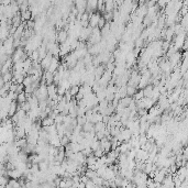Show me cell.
Instances as JSON below:
<instances>
[{"mask_svg":"<svg viewBox=\"0 0 188 188\" xmlns=\"http://www.w3.org/2000/svg\"><path fill=\"white\" fill-rule=\"evenodd\" d=\"M94 130H95V123L90 122V121H87L82 126V131H85V132H91Z\"/></svg>","mask_w":188,"mask_h":188,"instance_id":"11","label":"cell"},{"mask_svg":"<svg viewBox=\"0 0 188 188\" xmlns=\"http://www.w3.org/2000/svg\"><path fill=\"white\" fill-rule=\"evenodd\" d=\"M137 87H135V86L127 85V94H128V96L133 97L134 94L137 92Z\"/></svg>","mask_w":188,"mask_h":188,"instance_id":"15","label":"cell"},{"mask_svg":"<svg viewBox=\"0 0 188 188\" xmlns=\"http://www.w3.org/2000/svg\"><path fill=\"white\" fill-rule=\"evenodd\" d=\"M68 36H69V33L66 29H62V30H59L57 32V34H56V39H57V42L59 43V44L65 43V42L67 41Z\"/></svg>","mask_w":188,"mask_h":188,"instance_id":"2","label":"cell"},{"mask_svg":"<svg viewBox=\"0 0 188 188\" xmlns=\"http://www.w3.org/2000/svg\"><path fill=\"white\" fill-rule=\"evenodd\" d=\"M71 143V137H67V135H64L63 137H61V144L62 145H64V146H66L67 144Z\"/></svg>","mask_w":188,"mask_h":188,"instance_id":"22","label":"cell"},{"mask_svg":"<svg viewBox=\"0 0 188 188\" xmlns=\"http://www.w3.org/2000/svg\"><path fill=\"white\" fill-rule=\"evenodd\" d=\"M97 161H98V158H97V156L94 153L90 154V155H88V156L86 158V163H87V165L96 164Z\"/></svg>","mask_w":188,"mask_h":188,"instance_id":"12","label":"cell"},{"mask_svg":"<svg viewBox=\"0 0 188 188\" xmlns=\"http://www.w3.org/2000/svg\"><path fill=\"white\" fill-rule=\"evenodd\" d=\"M100 147L103 149L106 153L111 151V141L108 137H103V140H100Z\"/></svg>","mask_w":188,"mask_h":188,"instance_id":"5","label":"cell"},{"mask_svg":"<svg viewBox=\"0 0 188 188\" xmlns=\"http://www.w3.org/2000/svg\"><path fill=\"white\" fill-rule=\"evenodd\" d=\"M100 18H101V14L99 13L98 10L95 11V12H92V13L90 14V19H89V25L91 27H98V22H99Z\"/></svg>","mask_w":188,"mask_h":188,"instance_id":"1","label":"cell"},{"mask_svg":"<svg viewBox=\"0 0 188 188\" xmlns=\"http://www.w3.org/2000/svg\"><path fill=\"white\" fill-rule=\"evenodd\" d=\"M17 101L19 103H23L25 101H27V95L25 91H22L20 94H18V97H17Z\"/></svg>","mask_w":188,"mask_h":188,"instance_id":"14","label":"cell"},{"mask_svg":"<svg viewBox=\"0 0 188 188\" xmlns=\"http://www.w3.org/2000/svg\"><path fill=\"white\" fill-rule=\"evenodd\" d=\"M87 176H88L89 179H92V178H95L96 176H98V174H97V171H92V169H87L85 173Z\"/></svg>","mask_w":188,"mask_h":188,"instance_id":"20","label":"cell"},{"mask_svg":"<svg viewBox=\"0 0 188 188\" xmlns=\"http://www.w3.org/2000/svg\"><path fill=\"white\" fill-rule=\"evenodd\" d=\"M181 55L179 52H176V53H174V54H172L171 56H169V58H168V61L171 62L172 66H173V68H174L175 66H177L178 64H179V61H181Z\"/></svg>","mask_w":188,"mask_h":188,"instance_id":"3","label":"cell"},{"mask_svg":"<svg viewBox=\"0 0 188 188\" xmlns=\"http://www.w3.org/2000/svg\"><path fill=\"white\" fill-rule=\"evenodd\" d=\"M32 82H33V80H32V77H31L30 75H27V76H25V78H24V80H23V82H22V84H23V85L27 87V86L32 85Z\"/></svg>","mask_w":188,"mask_h":188,"instance_id":"23","label":"cell"},{"mask_svg":"<svg viewBox=\"0 0 188 188\" xmlns=\"http://www.w3.org/2000/svg\"><path fill=\"white\" fill-rule=\"evenodd\" d=\"M94 154H95V155H96V156H97L98 158H100L101 156H103V155H106L107 153L103 150V149H101V147H99V149H97L96 151H94Z\"/></svg>","mask_w":188,"mask_h":188,"instance_id":"21","label":"cell"},{"mask_svg":"<svg viewBox=\"0 0 188 188\" xmlns=\"http://www.w3.org/2000/svg\"><path fill=\"white\" fill-rule=\"evenodd\" d=\"M133 97H131V96H126V97H123L122 99H120V103H122L124 107H129L131 105V103L133 101Z\"/></svg>","mask_w":188,"mask_h":188,"instance_id":"13","label":"cell"},{"mask_svg":"<svg viewBox=\"0 0 188 188\" xmlns=\"http://www.w3.org/2000/svg\"><path fill=\"white\" fill-rule=\"evenodd\" d=\"M68 90L69 92H71V95H72L73 97H75L79 92V90H80V85H72L71 89H68Z\"/></svg>","mask_w":188,"mask_h":188,"instance_id":"16","label":"cell"},{"mask_svg":"<svg viewBox=\"0 0 188 188\" xmlns=\"http://www.w3.org/2000/svg\"><path fill=\"white\" fill-rule=\"evenodd\" d=\"M107 128V123H105L103 121H99V122L95 123V131L98 132V131H101L103 129Z\"/></svg>","mask_w":188,"mask_h":188,"instance_id":"18","label":"cell"},{"mask_svg":"<svg viewBox=\"0 0 188 188\" xmlns=\"http://www.w3.org/2000/svg\"><path fill=\"white\" fill-rule=\"evenodd\" d=\"M21 187V184L19 179H14V178H10L9 179V183L7 184L6 188H20Z\"/></svg>","mask_w":188,"mask_h":188,"instance_id":"6","label":"cell"},{"mask_svg":"<svg viewBox=\"0 0 188 188\" xmlns=\"http://www.w3.org/2000/svg\"><path fill=\"white\" fill-rule=\"evenodd\" d=\"M21 13V18H22V21L23 22H27V21L33 19V14H32V11L29 9V10L24 11V12H20Z\"/></svg>","mask_w":188,"mask_h":188,"instance_id":"8","label":"cell"},{"mask_svg":"<svg viewBox=\"0 0 188 188\" xmlns=\"http://www.w3.org/2000/svg\"><path fill=\"white\" fill-rule=\"evenodd\" d=\"M53 124H55V119L51 116H48L46 118L42 120V126L43 127H50V126H53Z\"/></svg>","mask_w":188,"mask_h":188,"instance_id":"7","label":"cell"},{"mask_svg":"<svg viewBox=\"0 0 188 188\" xmlns=\"http://www.w3.org/2000/svg\"><path fill=\"white\" fill-rule=\"evenodd\" d=\"M1 78L4 79V82H12V79H13V72H12V71H9V72L7 73H4L2 76H1Z\"/></svg>","mask_w":188,"mask_h":188,"instance_id":"10","label":"cell"},{"mask_svg":"<svg viewBox=\"0 0 188 188\" xmlns=\"http://www.w3.org/2000/svg\"><path fill=\"white\" fill-rule=\"evenodd\" d=\"M106 23H107V20L105 19V17H103V16H101L99 22H98V27H99V29H103V27L106 25Z\"/></svg>","mask_w":188,"mask_h":188,"instance_id":"25","label":"cell"},{"mask_svg":"<svg viewBox=\"0 0 188 188\" xmlns=\"http://www.w3.org/2000/svg\"><path fill=\"white\" fill-rule=\"evenodd\" d=\"M144 90L143 89H137V92L134 94V96H133V99L135 100V101H137V100H140L142 99V98H144Z\"/></svg>","mask_w":188,"mask_h":188,"instance_id":"17","label":"cell"},{"mask_svg":"<svg viewBox=\"0 0 188 188\" xmlns=\"http://www.w3.org/2000/svg\"><path fill=\"white\" fill-rule=\"evenodd\" d=\"M95 186H96V184L94 183L92 179H89V181L86 183V187H95Z\"/></svg>","mask_w":188,"mask_h":188,"instance_id":"26","label":"cell"},{"mask_svg":"<svg viewBox=\"0 0 188 188\" xmlns=\"http://www.w3.org/2000/svg\"><path fill=\"white\" fill-rule=\"evenodd\" d=\"M90 147L92 149V151H96L97 149H99L100 147V140L98 139H95L94 141H91V143H90Z\"/></svg>","mask_w":188,"mask_h":188,"instance_id":"19","label":"cell"},{"mask_svg":"<svg viewBox=\"0 0 188 188\" xmlns=\"http://www.w3.org/2000/svg\"><path fill=\"white\" fill-rule=\"evenodd\" d=\"M153 88H154V86L152 85V84H149V85L143 89L144 96L149 97V98H152V96H153Z\"/></svg>","mask_w":188,"mask_h":188,"instance_id":"9","label":"cell"},{"mask_svg":"<svg viewBox=\"0 0 188 188\" xmlns=\"http://www.w3.org/2000/svg\"><path fill=\"white\" fill-rule=\"evenodd\" d=\"M64 117H65V114H63L62 112H59L57 116L55 117V123H56V124H57V123H63V121H64Z\"/></svg>","mask_w":188,"mask_h":188,"instance_id":"24","label":"cell"},{"mask_svg":"<svg viewBox=\"0 0 188 188\" xmlns=\"http://www.w3.org/2000/svg\"><path fill=\"white\" fill-rule=\"evenodd\" d=\"M106 1H107V0H105V2H106Z\"/></svg>","mask_w":188,"mask_h":188,"instance_id":"27","label":"cell"},{"mask_svg":"<svg viewBox=\"0 0 188 188\" xmlns=\"http://www.w3.org/2000/svg\"><path fill=\"white\" fill-rule=\"evenodd\" d=\"M7 176H9L10 178H14V179H19V178H21L23 176V173L19 168H14V169H11V171L7 172Z\"/></svg>","mask_w":188,"mask_h":188,"instance_id":"4","label":"cell"}]
</instances>
